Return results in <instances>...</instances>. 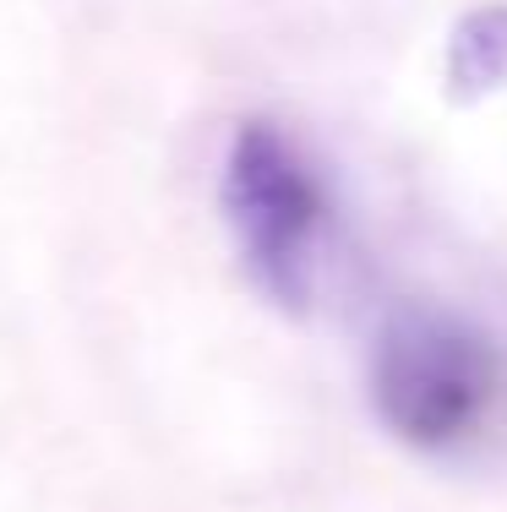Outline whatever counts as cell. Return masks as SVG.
Masks as SVG:
<instances>
[{
  "label": "cell",
  "mask_w": 507,
  "mask_h": 512,
  "mask_svg": "<svg viewBox=\"0 0 507 512\" xmlns=\"http://www.w3.org/2000/svg\"><path fill=\"white\" fill-rule=\"evenodd\" d=\"M442 88L453 104L507 93V0L475 6L453 22L448 50H442Z\"/></svg>",
  "instance_id": "obj_3"
},
{
  "label": "cell",
  "mask_w": 507,
  "mask_h": 512,
  "mask_svg": "<svg viewBox=\"0 0 507 512\" xmlns=\"http://www.w3.org/2000/svg\"><path fill=\"white\" fill-rule=\"evenodd\" d=\"M224 224L246 256L262 295L300 311L311 300L322 246H328L333 202L328 180L273 120H240L219 175Z\"/></svg>",
  "instance_id": "obj_2"
},
{
  "label": "cell",
  "mask_w": 507,
  "mask_h": 512,
  "mask_svg": "<svg viewBox=\"0 0 507 512\" xmlns=\"http://www.w3.org/2000/svg\"><path fill=\"white\" fill-rule=\"evenodd\" d=\"M371 409L415 453H464L507 409V349L469 316L409 300L371 349Z\"/></svg>",
  "instance_id": "obj_1"
}]
</instances>
